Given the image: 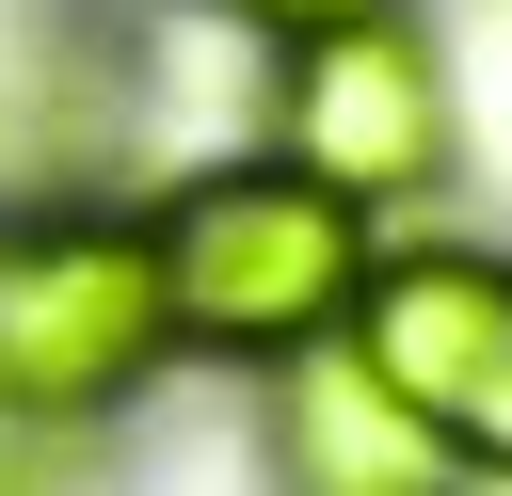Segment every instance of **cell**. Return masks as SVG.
<instances>
[{"label": "cell", "mask_w": 512, "mask_h": 496, "mask_svg": "<svg viewBox=\"0 0 512 496\" xmlns=\"http://www.w3.org/2000/svg\"><path fill=\"white\" fill-rule=\"evenodd\" d=\"M144 240H160L176 336H192V352H240V368H272V352H304V336H352L368 256H384L368 208L320 192V176H288V160H208V176H176V192L144 208Z\"/></svg>", "instance_id": "cell-1"}, {"label": "cell", "mask_w": 512, "mask_h": 496, "mask_svg": "<svg viewBox=\"0 0 512 496\" xmlns=\"http://www.w3.org/2000/svg\"><path fill=\"white\" fill-rule=\"evenodd\" d=\"M176 304L144 208H16L0 224V432H96L160 384Z\"/></svg>", "instance_id": "cell-2"}, {"label": "cell", "mask_w": 512, "mask_h": 496, "mask_svg": "<svg viewBox=\"0 0 512 496\" xmlns=\"http://www.w3.org/2000/svg\"><path fill=\"white\" fill-rule=\"evenodd\" d=\"M288 64H272V160L288 176H320V192H352L368 224L384 208H416V192H448V64H432V32L400 16V0H368V16H320V32H272Z\"/></svg>", "instance_id": "cell-3"}, {"label": "cell", "mask_w": 512, "mask_h": 496, "mask_svg": "<svg viewBox=\"0 0 512 496\" xmlns=\"http://www.w3.org/2000/svg\"><path fill=\"white\" fill-rule=\"evenodd\" d=\"M352 352L480 480H512V256H480V240H384L368 304H352Z\"/></svg>", "instance_id": "cell-4"}, {"label": "cell", "mask_w": 512, "mask_h": 496, "mask_svg": "<svg viewBox=\"0 0 512 496\" xmlns=\"http://www.w3.org/2000/svg\"><path fill=\"white\" fill-rule=\"evenodd\" d=\"M256 464H272V496H480V464L352 336H304L256 368Z\"/></svg>", "instance_id": "cell-5"}, {"label": "cell", "mask_w": 512, "mask_h": 496, "mask_svg": "<svg viewBox=\"0 0 512 496\" xmlns=\"http://www.w3.org/2000/svg\"><path fill=\"white\" fill-rule=\"evenodd\" d=\"M208 16H240V32H320V16H368V0H208Z\"/></svg>", "instance_id": "cell-6"}, {"label": "cell", "mask_w": 512, "mask_h": 496, "mask_svg": "<svg viewBox=\"0 0 512 496\" xmlns=\"http://www.w3.org/2000/svg\"><path fill=\"white\" fill-rule=\"evenodd\" d=\"M0 496H48V448L32 432H0Z\"/></svg>", "instance_id": "cell-7"}]
</instances>
